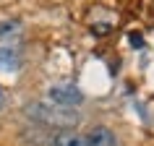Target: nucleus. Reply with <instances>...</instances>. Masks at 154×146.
Wrapping results in <instances>:
<instances>
[{
	"label": "nucleus",
	"mask_w": 154,
	"mask_h": 146,
	"mask_svg": "<svg viewBox=\"0 0 154 146\" xmlns=\"http://www.w3.org/2000/svg\"><path fill=\"white\" fill-rule=\"evenodd\" d=\"M29 117L45 123V125H55V128H73L79 123V112L65 110V107H50V105H32L29 107Z\"/></svg>",
	"instance_id": "f257e3e1"
},
{
	"label": "nucleus",
	"mask_w": 154,
	"mask_h": 146,
	"mask_svg": "<svg viewBox=\"0 0 154 146\" xmlns=\"http://www.w3.org/2000/svg\"><path fill=\"white\" fill-rule=\"evenodd\" d=\"M47 99L55 107L71 110V107H76V105L84 102V94H81V89L73 86V84H52V86L47 89Z\"/></svg>",
	"instance_id": "f03ea898"
},
{
	"label": "nucleus",
	"mask_w": 154,
	"mask_h": 146,
	"mask_svg": "<svg viewBox=\"0 0 154 146\" xmlns=\"http://www.w3.org/2000/svg\"><path fill=\"white\" fill-rule=\"evenodd\" d=\"M21 68V55L11 44H0V73H16Z\"/></svg>",
	"instance_id": "7ed1b4c3"
},
{
	"label": "nucleus",
	"mask_w": 154,
	"mask_h": 146,
	"mask_svg": "<svg viewBox=\"0 0 154 146\" xmlns=\"http://www.w3.org/2000/svg\"><path fill=\"white\" fill-rule=\"evenodd\" d=\"M84 138H86V146H118V138H115V133H112L110 128H105V125L91 128Z\"/></svg>",
	"instance_id": "20e7f679"
},
{
	"label": "nucleus",
	"mask_w": 154,
	"mask_h": 146,
	"mask_svg": "<svg viewBox=\"0 0 154 146\" xmlns=\"http://www.w3.org/2000/svg\"><path fill=\"white\" fill-rule=\"evenodd\" d=\"M52 146H86V138L73 133V130H60L52 141Z\"/></svg>",
	"instance_id": "39448f33"
},
{
	"label": "nucleus",
	"mask_w": 154,
	"mask_h": 146,
	"mask_svg": "<svg viewBox=\"0 0 154 146\" xmlns=\"http://www.w3.org/2000/svg\"><path fill=\"white\" fill-rule=\"evenodd\" d=\"M18 32V21H0V39Z\"/></svg>",
	"instance_id": "423d86ee"
},
{
	"label": "nucleus",
	"mask_w": 154,
	"mask_h": 146,
	"mask_svg": "<svg viewBox=\"0 0 154 146\" xmlns=\"http://www.w3.org/2000/svg\"><path fill=\"white\" fill-rule=\"evenodd\" d=\"M5 107V94H3V89H0V110Z\"/></svg>",
	"instance_id": "0eeeda50"
}]
</instances>
